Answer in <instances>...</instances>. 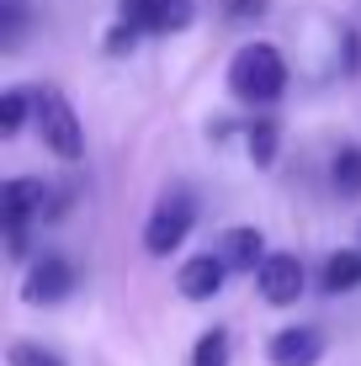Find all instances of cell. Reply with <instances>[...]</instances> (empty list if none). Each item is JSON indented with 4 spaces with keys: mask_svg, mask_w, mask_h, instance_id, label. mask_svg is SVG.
I'll list each match as a JSON object with an SVG mask.
<instances>
[{
    "mask_svg": "<svg viewBox=\"0 0 361 366\" xmlns=\"http://www.w3.org/2000/svg\"><path fill=\"white\" fill-rule=\"evenodd\" d=\"M229 91L250 107H271L282 91H287V59L271 43H244L239 54L229 59Z\"/></svg>",
    "mask_w": 361,
    "mask_h": 366,
    "instance_id": "cell-1",
    "label": "cell"
},
{
    "mask_svg": "<svg viewBox=\"0 0 361 366\" xmlns=\"http://www.w3.org/2000/svg\"><path fill=\"white\" fill-rule=\"evenodd\" d=\"M37 133H43L48 154L74 165V159L85 154V133H80V117H74V107L64 101V91H43L37 96Z\"/></svg>",
    "mask_w": 361,
    "mask_h": 366,
    "instance_id": "cell-2",
    "label": "cell"
},
{
    "mask_svg": "<svg viewBox=\"0 0 361 366\" xmlns=\"http://www.w3.org/2000/svg\"><path fill=\"white\" fill-rule=\"evenodd\" d=\"M223 6H229V16H239V21L266 16V0H223Z\"/></svg>",
    "mask_w": 361,
    "mask_h": 366,
    "instance_id": "cell-19",
    "label": "cell"
},
{
    "mask_svg": "<svg viewBox=\"0 0 361 366\" xmlns=\"http://www.w3.org/2000/svg\"><path fill=\"white\" fill-rule=\"evenodd\" d=\"M277 138H282L277 117H255L250 128H244V144H250V159H255L260 170H266V165H277Z\"/></svg>",
    "mask_w": 361,
    "mask_h": 366,
    "instance_id": "cell-13",
    "label": "cell"
},
{
    "mask_svg": "<svg viewBox=\"0 0 361 366\" xmlns=\"http://www.w3.org/2000/svg\"><path fill=\"white\" fill-rule=\"evenodd\" d=\"M223 276H229L223 255H192V260L176 271V287H181L186 302H207V297L223 292Z\"/></svg>",
    "mask_w": 361,
    "mask_h": 366,
    "instance_id": "cell-9",
    "label": "cell"
},
{
    "mask_svg": "<svg viewBox=\"0 0 361 366\" xmlns=\"http://www.w3.org/2000/svg\"><path fill=\"white\" fill-rule=\"evenodd\" d=\"M21 27H27V11H21V0H0V32H6V48H16Z\"/></svg>",
    "mask_w": 361,
    "mask_h": 366,
    "instance_id": "cell-17",
    "label": "cell"
},
{
    "mask_svg": "<svg viewBox=\"0 0 361 366\" xmlns=\"http://www.w3.org/2000/svg\"><path fill=\"white\" fill-rule=\"evenodd\" d=\"M139 37H144V32L133 27V21H117V27H112V37H107V54H128Z\"/></svg>",
    "mask_w": 361,
    "mask_h": 366,
    "instance_id": "cell-18",
    "label": "cell"
},
{
    "mask_svg": "<svg viewBox=\"0 0 361 366\" xmlns=\"http://www.w3.org/2000/svg\"><path fill=\"white\" fill-rule=\"evenodd\" d=\"M218 255H223L229 271H260L266 266V239H260V229H229Z\"/></svg>",
    "mask_w": 361,
    "mask_h": 366,
    "instance_id": "cell-10",
    "label": "cell"
},
{
    "mask_svg": "<svg viewBox=\"0 0 361 366\" xmlns=\"http://www.w3.org/2000/svg\"><path fill=\"white\" fill-rule=\"evenodd\" d=\"M48 186L37 175H16V181L0 186V223H6V249L11 255H27V218L43 212Z\"/></svg>",
    "mask_w": 361,
    "mask_h": 366,
    "instance_id": "cell-4",
    "label": "cell"
},
{
    "mask_svg": "<svg viewBox=\"0 0 361 366\" xmlns=\"http://www.w3.org/2000/svg\"><path fill=\"white\" fill-rule=\"evenodd\" d=\"M6 366H64V361H59L54 350L32 345V340H11L6 345Z\"/></svg>",
    "mask_w": 361,
    "mask_h": 366,
    "instance_id": "cell-16",
    "label": "cell"
},
{
    "mask_svg": "<svg viewBox=\"0 0 361 366\" xmlns=\"http://www.w3.org/2000/svg\"><path fill=\"white\" fill-rule=\"evenodd\" d=\"M74 266L64 255H43L37 266L27 271V287H21V302H32V308H48V302H64L74 292Z\"/></svg>",
    "mask_w": 361,
    "mask_h": 366,
    "instance_id": "cell-6",
    "label": "cell"
},
{
    "mask_svg": "<svg viewBox=\"0 0 361 366\" xmlns=\"http://www.w3.org/2000/svg\"><path fill=\"white\" fill-rule=\"evenodd\" d=\"M303 260L297 255H266V266L255 271V287H260V297L271 302V308H292L297 297H303Z\"/></svg>",
    "mask_w": 361,
    "mask_h": 366,
    "instance_id": "cell-7",
    "label": "cell"
},
{
    "mask_svg": "<svg viewBox=\"0 0 361 366\" xmlns=\"http://www.w3.org/2000/svg\"><path fill=\"white\" fill-rule=\"evenodd\" d=\"M27 112H37V96H27V91H6V96H0V138L21 133Z\"/></svg>",
    "mask_w": 361,
    "mask_h": 366,
    "instance_id": "cell-15",
    "label": "cell"
},
{
    "mask_svg": "<svg viewBox=\"0 0 361 366\" xmlns=\"http://www.w3.org/2000/svg\"><path fill=\"white\" fill-rule=\"evenodd\" d=\"M330 181H335V192H340L345 202H356V197H361V149H356V144H345L340 154H335Z\"/></svg>",
    "mask_w": 361,
    "mask_h": 366,
    "instance_id": "cell-12",
    "label": "cell"
},
{
    "mask_svg": "<svg viewBox=\"0 0 361 366\" xmlns=\"http://www.w3.org/2000/svg\"><path fill=\"white\" fill-rule=\"evenodd\" d=\"M229 356H234V345H229V330H207L202 340L192 345V366H229Z\"/></svg>",
    "mask_w": 361,
    "mask_h": 366,
    "instance_id": "cell-14",
    "label": "cell"
},
{
    "mask_svg": "<svg viewBox=\"0 0 361 366\" xmlns=\"http://www.w3.org/2000/svg\"><path fill=\"white\" fill-rule=\"evenodd\" d=\"M319 287H325V292H356V287H361V249H340V255H330Z\"/></svg>",
    "mask_w": 361,
    "mask_h": 366,
    "instance_id": "cell-11",
    "label": "cell"
},
{
    "mask_svg": "<svg viewBox=\"0 0 361 366\" xmlns=\"http://www.w3.org/2000/svg\"><path fill=\"white\" fill-rule=\"evenodd\" d=\"M192 223H197V202L186 197V192L159 197V207L149 212V223H144V249L154 260L176 255V249L186 244V234H192Z\"/></svg>",
    "mask_w": 361,
    "mask_h": 366,
    "instance_id": "cell-3",
    "label": "cell"
},
{
    "mask_svg": "<svg viewBox=\"0 0 361 366\" xmlns=\"http://www.w3.org/2000/svg\"><path fill=\"white\" fill-rule=\"evenodd\" d=\"M319 356H325V330H314V324H292L266 340L271 366H319Z\"/></svg>",
    "mask_w": 361,
    "mask_h": 366,
    "instance_id": "cell-8",
    "label": "cell"
},
{
    "mask_svg": "<svg viewBox=\"0 0 361 366\" xmlns=\"http://www.w3.org/2000/svg\"><path fill=\"white\" fill-rule=\"evenodd\" d=\"M197 16V0H122V21H133L139 32H186Z\"/></svg>",
    "mask_w": 361,
    "mask_h": 366,
    "instance_id": "cell-5",
    "label": "cell"
}]
</instances>
